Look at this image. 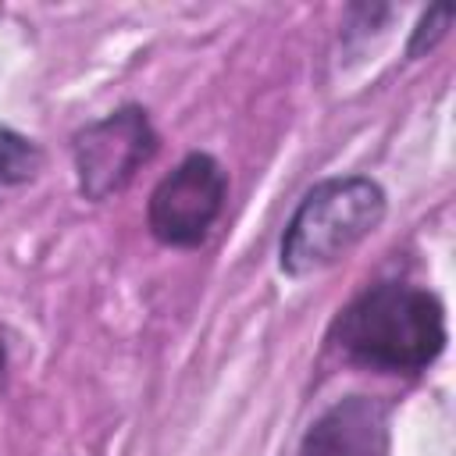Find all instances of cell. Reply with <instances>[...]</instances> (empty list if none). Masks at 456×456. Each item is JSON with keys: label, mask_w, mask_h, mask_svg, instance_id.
<instances>
[{"label": "cell", "mask_w": 456, "mask_h": 456, "mask_svg": "<svg viewBox=\"0 0 456 456\" xmlns=\"http://www.w3.org/2000/svg\"><path fill=\"white\" fill-rule=\"evenodd\" d=\"M331 335L356 363L413 374L445 349V310L428 289L378 281L338 314Z\"/></svg>", "instance_id": "obj_1"}, {"label": "cell", "mask_w": 456, "mask_h": 456, "mask_svg": "<svg viewBox=\"0 0 456 456\" xmlns=\"http://www.w3.org/2000/svg\"><path fill=\"white\" fill-rule=\"evenodd\" d=\"M385 217V189L367 175L317 182L285 224L278 264L292 278L317 274L363 242Z\"/></svg>", "instance_id": "obj_2"}, {"label": "cell", "mask_w": 456, "mask_h": 456, "mask_svg": "<svg viewBox=\"0 0 456 456\" xmlns=\"http://www.w3.org/2000/svg\"><path fill=\"white\" fill-rule=\"evenodd\" d=\"M71 150L78 192L93 203H103L114 192H121L135 178V171L157 153V132L150 125V114L128 103L86 125L75 135Z\"/></svg>", "instance_id": "obj_3"}, {"label": "cell", "mask_w": 456, "mask_h": 456, "mask_svg": "<svg viewBox=\"0 0 456 456\" xmlns=\"http://www.w3.org/2000/svg\"><path fill=\"white\" fill-rule=\"evenodd\" d=\"M228 200V175L210 153H189L171 175L157 182L146 207V224L164 246H200Z\"/></svg>", "instance_id": "obj_4"}, {"label": "cell", "mask_w": 456, "mask_h": 456, "mask_svg": "<svg viewBox=\"0 0 456 456\" xmlns=\"http://www.w3.org/2000/svg\"><path fill=\"white\" fill-rule=\"evenodd\" d=\"M388 406L370 395H346L303 435L299 456H388Z\"/></svg>", "instance_id": "obj_5"}, {"label": "cell", "mask_w": 456, "mask_h": 456, "mask_svg": "<svg viewBox=\"0 0 456 456\" xmlns=\"http://www.w3.org/2000/svg\"><path fill=\"white\" fill-rule=\"evenodd\" d=\"M39 167H43V150L28 135L0 125V192L32 182Z\"/></svg>", "instance_id": "obj_6"}, {"label": "cell", "mask_w": 456, "mask_h": 456, "mask_svg": "<svg viewBox=\"0 0 456 456\" xmlns=\"http://www.w3.org/2000/svg\"><path fill=\"white\" fill-rule=\"evenodd\" d=\"M449 18H452V11H449V7H431V11L417 21V28H413V39H410L406 53H410V57H420L424 50H431V46L449 32Z\"/></svg>", "instance_id": "obj_7"}]
</instances>
